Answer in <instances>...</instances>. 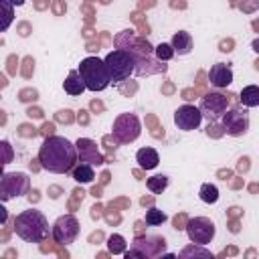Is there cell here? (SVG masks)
<instances>
[{
	"label": "cell",
	"instance_id": "obj_1",
	"mask_svg": "<svg viewBox=\"0 0 259 259\" xmlns=\"http://www.w3.org/2000/svg\"><path fill=\"white\" fill-rule=\"evenodd\" d=\"M79 152L77 144L69 142L63 136H47L38 148V162L45 170L53 174H67L77 166Z\"/></svg>",
	"mask_w": 259,
	"mask_h": 259
},
{
	"label": "cell",
	"instance_id": "obj_2",
	"mask_svg": "<svg viewBox=\"0 0 259 259\" xmlns=\"http://www.w3.org/2000/svg\"><path fill=\"white\" fill-rule=\"evenodd\" d=\"M14 233L26 243H42L53 237V229H49V221L40 210L28 208L16 214L14 219Z\"/></svg>",
	"mask_w": 259,
	"mask_h": 259
},
{
	"label": "cell",
	"instance_id": "obj_3",
	"mask_svg": "<svg viewBox=\"0 0 259 259\" xmlns=\"http://www.w3.org/2000/svg\"><path fill=\"white\" fill-rule=\"evenodd\" d=\"M79 75H81L85 87L89 91H95V93L107 89L111 83V75L107 71V65L99 57H85L79 63Z\"/></svg>",
	"mask_w": 259,
	"mask_h": 259
},
{
	"label": "cell",
	"instance_id": "obj_4",
	"mask_svg": "<svg viewBox=\"0 0 259 259\" xmlns=\"http://www.w3.org/2000/svg\"><path fill=\"white\" fill-rule=\"evenodd\" d=\"M103 61L107 65V71H109L113 83H121V81L130 79L136 73V65H138L134 53L125 51V49H113L111 53H107V57Z\"/></svg>",
	"mask_w": 259,
	"mask_h": 259
},
{
	"label": "cell",
	"instance_id": "obj_5",
	"mask_svg": "<svg viewBox=\"0 0 259 259\" xmlns=\"http://www.w3.org/2000/svg\"><path fill=\"white\" fill-rule=\"evenodd\" d=\"M140 134H142V123H140V117L136 113L123 111L113 119L111 136H113V140L117 144H121V146L132 144V142H136L140 138Z\"/></svg>",
	"mask_w": 259,
	"mask_h": 259
},
{
	"label": "cell",
	"instance_id": "obj_6",
	"mask_svg": "<svg viewBox=\"0 0 259 259\" xmlns=\"http://www.w3.org/2000/svg\"><path fill=\"white\" fill-rule=\"evenodd\" d=\"M221 121H223L225 134L231 136V138H241V136H245L249 132V113H247L245 105H233V107H229L223 113Z\"/></svg>",
	"mask_w": 259,
	"mask_h": 259
},
{
	"label": "cell",
	"instance_id": "obj_7",
	"mask_svg": "<svg viewBox=\"0 0 259 259\" xmlns=\"http://www.w3.org/2000/svg\"><path fill=\"white\" fill-rule=\"evenodd\" d=\"M186 235H188V239H190V243H194V245H208L212 239H214V235H217V227H214V223L210 221V219H206V217H194V219H188V223H186Z\"/></svg>",
	"mask_w": 259,
	"mask_h": 259
},
{
	"label": "cell",
	"instance_id": "obj_8",
	"mask_svg": "<svg viewBox=\"0 0 259 259\" xmlns=\"http://www.w3.org/2000/svg\"><path fill=\"white\" fill-rule=\"evenodd\" d=\"M30 180L24 172H4L0 180V198L6 202L10 198L22 196L28 192Z\"/></svg>",
	"mask_w": 259,
	"mask_h": 259
},
{
	"label": "cell",
	"instance_id": "obj_9",
	"mask_svg": "<svg viewBox=\"0 0 259 259\" xmlns=\"http://www.w3.org/2000/svg\"><path fill=\"white\" fill-rule=\"evenodd\" d=\"M164 247H166V241L162 239V237H138L134 243H132V247H130V251H125L123 255L130 259V257H158V255H162V251H164Z\"/></svg>",
	"mask_w": 259,
	"mask_h": 259
},
{
	"label": "cell",
	"instance_id": "obj_10",
	"mask_svg": "<svg viewBox=\"0 0 259 259\" xmlns=\"http://www.w3.org/2000/svg\"><path fill=\"white\" fill-rule=\"evenodd\" d=\"M229 105H231V101L227 95H223L219 91H210L200 99L198 109L202 111V117H206L208 121H214V119L223 117V113L229 109Z\"/></svg>",
	"mask_w": 259,
	"mask_h": 259
},
{
	"label": "cell",
	"instance_id": "obj_11",
	"mask_svg": "<svg viewBox=\"0 0 259 259\" xmlns=\"http://www.w3.org/2000/svg\"><path fill=\"white\" fill-rule=\"evenodd\" d=\"M53 239H55V243H59V245H69V243H73L75 239H77V235H79V221H77V217H73V214H61L55 223H53Z\"/></svg>",
	"mask_w": 259,
	"mask_h": 259
},
{
	"label": "cell",
	"instance_id": "obj_12",
	"mask_svg": "<svg viewBox=\"0 0 259 259\" xmlns=\"http://www.w3.org/2000/svg\"><path fill=\"white\" fill-rule=\"evenodd\" d=\"M200 121H202V111L190 103H184L174 111V125L182 132L196 130L200 125Z\"/></svg>",
	"mask_w": 259,
	"mask_h": 259
},
{
	"label": "cell",
	"instance_id": "obj_13",
	"mask_svg": "<svg viewBox=\"0 0 259 259\" xmlns=\"http://www.w3.org/2000/svg\"><path fill=\"white\" fill-rule=\"evenodd\" d=\"M77 152H79V162H85V164H91V166H99L103 164V158L95 146L93 140L89 138H79L77 142Z\"/></svg>",
	"mask_w": 259,
	"mask_h": 259
},
{
	"label": "cell",
	"instance_id": "obj_14",
	"mask_svg": "<svg viewBox=\"0 0 259 259\" xmlns=\"http://www.w3.org/2000/svg\"><path fill=\"white\" fill-rule=\"evenodd\" d=\"M208 83L217 89H223V87H229L233 83V71L229 65L225 63H214L210 69H208Z\"/></svg>",
	"mask_w": 259,
	"mask_h": 259
},
{
	"label": "cell",
	"instance_id": "obj_15",
	"mask_svg": "<svg viewBox=\"0 0 259 259\" xmlns=\"http://www.w3.org/2000/svg\"><path fill=\"white\" fill-rule=\"evenodd\" d=\"M136 162H138L140 168H144V170H154V168L160 164V156H158V152H156L154 148L146 146V148H140V150L136 152Z\"/></svg>",
	"mask_w": 259,
	"mask_h": 259
},
{
	"label": "cell",
	"instance_id": "obj_16",
	"mask_svg": "<svg viewBox=\"0 0 259 259\" xmlns=\"http://www.w3.org/2000/svg\"><path fill=\"white\" fill-rule=\"evenodd\" d=\"M170 45H172V49H174L176 55L184 57V55H188V53L192 51V36H190V32H186V30H178V32L172 34Z\"/></svg>",
	"mask_w": 259,
	"mask_h": 259
},
{
	"label": "cell",
	"instance_id": "obj_17",
	"mask_svg": "<svg viewBox=\"0 0 259 259\" xmlns=\"http://www.w3.org/2000/svg\"><path fill=\"white\" fill-rule=\"evenodd\" d=\"M63 89H65V93H69V95H81V93L87 89L85 83H83V79H81V75H79V69L69 71L67 79L63 81Z\"/></svg>",
	"mask_w": 259,
	"mask_h": 259
},
{
	"label": "cell",
	"instance_id": "obj_18",
	"mask_svg": "<svg viewBox=\"0 0 259 259\" xmlns=\"http://www.w3.org/2000/svg\"><path fill=\"white\" fill-rule=\"evenodd\" d=\"M71 176H73V180L79 182V184H89V182H93V178H95V170H93L91 164L81 162V164H77V166L71 170Z\"/></svg>",
	"mask_w": 259,
	"mask_h": 259
},
{
	"label": "cell",
	"instance_id": "obj_19",
	"mask_svg": "<svg viewBox=\"0 0 259 259\" xmlns=\"http://www.w3.org/2000/svg\"><path fill=\"white\" fill-rule=\"evenodd\" d=\"M239 99H241V103L245 107H257L259 105V85H247V87H243Z\"/></svg>",
	"mask_w": 259,
	"mask_h": 259
},
{
	"label": "cell",
	"instance_id": "obj_20",
	"mask_svg": "<svg viewBox=\"0 0 259 259\" xmlns=\"http://www.w3.org/2000/svg\"><path fill=\"white\" fill-rule=\"evenodd\" d=\"M168 184H170V178H168L166 174H156V176H150V178L146 180V186H148L150 192H154V194H162V192L168 188Z\"/></svg>",
	"mask_w": 259,
	"mask_h": 259
},
{
	"label": "cell",
	"instance_id": "obj_21",
	"mask_svg": "<svg viewBox=\"0 0 259 259\" xmlns=\"http://www.w3.org/2000/svg\"><path fill=\"white\" fill-rule=\"evenodd\" d=\"M198 196H200L202 202L214 204V202L219 200V188H217L214 184H210V182H204V184L200 186V190H198Z\"/></svg>",
	"mask_w": 259,
	"mask_h": 259
},
{
	"label": "cell",
	"instance_id": "obj_22",
	"mask_svg": "<svg viewBox=\"0 0 259 259\" xmlns=\"http://www.w3.org/2000/svg\"><path fill=\"white\" fill-rule=\"evenodd\" d=\"M107 249H109V253H113V255L125 253V239H123L121 235H117V233L109 235V237H107Z\"/></svg>",
	"mask_w": 259,
	"mask_h": 259
},
{
	"label": "cell",
	"instance_id": "obj_23",
	"mask_svg": "<svg viewBox=\"0 0 259 259\" xmlns=\"http://www.w3.org/2000/svg\"><path fill=\"white\" fill-rule=\"evenodd\" d=\"M166 219H168L166 212L160 210V208H156V206H152V208L146 210V225H150V227H158V225H162Z\"/></svg>",
	"mask_w": 259,
	"mask_h": 259
},
{
	"label": "cell",
	"instance_id": "obj_24",
	"mask_svg": "<svg viewBox=\"0 0 259 259\" xmlns=\"http://www.w3.org/2000/svg\"><path fill=\"white\" fill-rule=\"evenodd\" d=\"M154 53H156V59H158V61H162V63L170 61V59H172V57L176 55L170 42H160V45H158V47L154 49Z\"/></svg>",
	"mask_w": 259,
	"mask_h": 259
},
{
	"label": "cell",
	"instance_id": "obj_25",
	"mask_svg": "<svg viewBox=\"0 0 259 259\" xmlns=\"http://www.w3.org/2000/svg\"><path fill=\"white\" fill-rule=\"evenodd\" d=\"M0 4H2V12H4L2 22H0V30L4 32V30H8V26L12 22V4L8 0H0Z\"/></svg>",
	"mask_w": 259,
	"mask_h": 259
},
{
	"label": "cell",
	"instance_id": "obj_26",
	"mask_svg": "<svg viewBox=\"0 0 259 259\" xmlns=\"http://www.w3.org/2000/svg\"><path fill=\"white\" fill-rule=\"evenodd\" d=\"M202 247V245H200ZM200 247H194V243L192 245H188V247H184L182 251H180V257H192V255H198V257H212V253L210 251H206V249H200Z\"/></svg>",
	"mask_w": 259,
	"mask_h": 259
},
{
	"label": "cell",
	"instance_id": "obj_27",
	"mask_svg": "<svg viewBox=\"0 0 259 259\" xmlns=\"http://www.w3.org/2000/svg\"><path fill=\"white\" fill-rule=\"evenodd\" d=\"M251 49H253L255 53H259V36H257V38H255V40L251 42Z\"/></svg>",
	"mask_w": 259,
	"mask_h": 259
},
{
	"label": "cell",
	"instance_id": "obj_28",
	"mask_svg": "<svg viewBox=\"0 0 259 259\" xmlns=\"http://www.w3.org/2000/svg\"><path fill=\"white\" fill-rule=\"evenodd\" d=\"M8 2H10L12 6H22V4L26 2V0H8Z\"/></svg>",
	"mask_w": 259,
	"mask_h": 259
}]
</instances>
